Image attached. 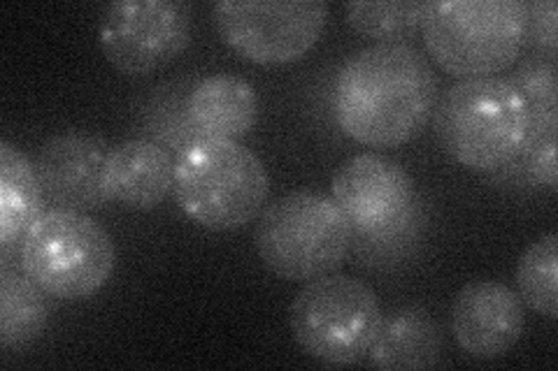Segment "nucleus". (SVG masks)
<instances>
[{
	"instance_id": "9d476101",
	"label": "nucleus",
	"mask_w": 558,
	"mask_h": 371,
	"mask_svg": "<svg viewBox=\"0 0 558 371\" xmlns=\"http://www.w3.org/2000/svg\"><path fill=\"white\" fill-rule=\"evenodd\" d=\"M333 200L354 233L379 237L403 223L416 200L410 172L379 153H359L333 176Z\"/></svg>"
},
{
	"instance_id": "6ab92c4d",
	"label": "nucleus",
	"mask_w": 558,
	"mask_h": 371,
	"mask_svg": "<svg viewBox=\"0 0 558 371\" xmlns=\"http://www.w3.org/2000/svg\"><path fill=\"white\" fill-rule=\"evenodd\" d=\"M517 286L523 305L535 313L558 318V235L549 233L533 242L517 264Z\"/></svg>"
},
{
	"instance_id": "4468645a",
	"label": "nucleus",
	"mask_w": 558,
	"mask_h": 371,
	"mask_svg": "<svg viewBox=\"0 0 558 371\" xmlns=\"http://www.w3.org/2000/svg\"><path fill=\"white\" fill-rule=\"evenodd\" d=\"M186 114L198 137L238 143L256 126V88L238 75H209L191 88Z\"/></svg>"
},
{
	"instance_id": "9b49d317",
	"label": "nucleus",
	"mask_w": 558,
	"mask_h": 371,
	"mask_svg": "<svg viewBox=\"0 0 558 371\" xmlns=\"http://www.w3.org/2000/svg\"><path fill=\"white\" fill-rule=\"evenodd\" d=\"M110 147L100 137L82 131H68L49 137L38 151V180L45 200L54 209L92 211L108 205L105 163Z\"/></svg>"
},
{
	"instance_id": "4be33fe9",
	"label": "nucleus",
	"mask_w": 558,
	"mask_h": 371,
	"mask_svg": "<svg viewBox=\"0 0 558 371\" xmlns=\"http://www.w3.org/2000/svg\"><path fill=\"white\" fill-rule=\"evenodd\" d=\"M558 8L554 0H533L526 3V45L547 51V57L554 59L558 47Z\"/></svg>"
},
{
	"instance_id": "a211bd4d",
	"label": "nucleus",
	"mask_w": 558,
	"mask_h": 371,
	"mask_svg": "<svg viewBox=\"0 0 558 371\" xmlns=\"http://www.w3.org/2000/svg\"><path fill=\"white\" fill-rule=\"evenodd\" d=\"M430 3L426 0H349L347 24L363 38L377 42H403L424 26Z\"/></svg>"
},
{
	"instance_id": "2eb2a0df",
	"label": "nucleus",
	"mask_w": 558,
	"mask_h": 371,
	"mask_svg": "<svg viewBox=\"0 0 558 371\" xmlns=\"http://www.w3.org/2000/svg\"><path fill=\"white\" fill-rule=\"evenodd\" d=\"M442 342V330L428 309L400 307L381 318L368 356L377 369H428L440 360Z\"/></svg>"
},
{
	"instance_id": "f8f14e48",
	"label": "nucleus",
	"mask_w": 558,
	"mask_h": 371,
	"mask_svg": "<svg viewBox=\"0 0 558 371\" xmlns=\"http://www.w3.org/2000/svg\"><path fill=\"white\" fill-rule=\"evenodd\" d=\"M526 309L519 293L498 281H470L451 307V334L475 360H498L519 344Z\"/></svg>"
},
{
	"instance_id": "f03ea898",
	"label": "nucleus",
	"mask_w": 558,
	"mask_h": 371,
	"mask_svg": "<svg viewBox=\"0 0 558 371\" xmlns=\"http://www.w3.org/2000/svg\"><path fill=\"white\" fill-rule=\"evenodd\" d=\"M433 131L463 168L498 172L526 149L531 104L510 77L461 79L438 98Z\"/></svg>"
},
{
	"instance_id": "f3484780",
	"label": "nucleus",
	"mask_w": 558,
	"mask_h": 371,
	"mask_svg": "<svg viewBox=\"0 0 558 371\" xmlns=\"http://www.w3.org/2000/svg\"><path fill=\"white\" fill-rule=\"evenodd\" d=\"M49 323L47 293L22 270L0 274V346L26 348L43 337Z\"/></svg>"
},
{
	"instance_id": "7ed1b4c3",
	"label": "nucleus",
	"mask_w": 558,
	"mask_h": 371,
	"mask_svg": "<svg viewBox=\"0 0 558 371\" xmlns=\"http://www.w3.org/2000/svg\"><path fill=\"white\" fill-rule=\"evenodd\" d=\"M172 196L201 227L238 230L264 211L270 176L260 158L233 139L196 137L174 158Z\"/></svg>"
},
{
	"instance_id": "ddd939ff",
	"label": "nucleus",
	"mask_w": 558,
	"mask_h": 371,
	"mask_svg": "<svg viewBox=\"0 0 558 371\" xmlns=\"http://www.w3.org/2000/svg\"><path fill=\"white\" fill-rule=\"evenodd\" d=\"M174 184V161L151 139H126L110 149L105 163L108 198L126 209L149 211L159 207Z\"/></svg>"
},
{
	"instance_id": "20e7f679",
	"label": "nucleus",
	"mask_w": 558,
	"mask_h": 371,
	"mask_svg": "<svg viewBox=\"0 0 558 371\" xmlns=\"http://www.w3.org/2000/svg\"><path fill=\"white\" fill-rule=\"evenodd\" d=\"M433 61L459 79L496 77L526 47L523 0H435L422 26Z\"/></svg>"
},
{
	"instance_id": "0eeeda50",
	"label": "nucleus",
	"mask_w": 558,
	"mask_h": 371,
	"mask_svg": "<svg viewBox=\"0 0 558 371\" xmlns=\"http://www.w3.org/2000/svg\"><path fill=\"white\" fill-rule=\"evenodd\" d=\"M381 305L361 279L326 274L293 297L289 323L293 339L324 364H354L368 356L381 325Z\"/></svg>"
},
{
	"instance_id": "39448f33",
	"label": "nucleus",
	"mask_w": 558,
	"mask_h": 371,
	"mask_svg": "<svg viewBox=\"0 0 558 371\" xmlns=\"http://www.w3.org/2000/svg\"><path fill=\"white\" fill-rule=\"evenodd\" d=\"M352 242L354 230L336 200L312 190L266 205L254 230L260 262L279 279L301 284L338 272Z\"/></svg>"
},
{
	"instance_id": "6e6552de",
	"label": "nucleus",
	"mask_w": 558,
	"mask_h": 371,
	"mask_svg": "<svg viewBox=\"0 0 558 371\" xmlns=\"http://www.w3.org/2000/svg\"><path fill=\"white\" fill-rule=\"evenodd\" d=\"M219 38L260 65L291 63L319 42L328 24L324 0H219L213 8Z\"/></svg>"
},
{
	"instance_id": "f257e3e1",
	"label": "nucleus",
	"mask_w": 558,
	"mask_h": 371,
	"mask_svg": "<svg viewBox=\"0 0 558 371\" xmlns=\"http://www.w3.org/2000/svg\"><path fill=\"white\" fill-rule=\"evenodd\" d=\"M438 98V75L422 51L408 42H375L340 67L333 112L344 135L387 149L422 133Z\"/></svg>"
},
{
	"instance_id": "412c9836",
	"label": "nucleus",
	"mask_w": 558,
	"mask_h": 371,
	"mask_svg": "<svg viewBox=\"0 0 558 371\" xmlns=\"http://www.w3.org/2000/svg\"><path fill=\"white\" fill-rule=\"evenodd\" d=\"M535 112H556V63L554 59L531 57L521 61L510 77Z\"/></svg>"
},
{
	"instance_id": "dca6fc26",
	"label": "nucleus",
	"mask_w": 558,
	"mask_h": 371,
	"mask_svg": "<svg viewBox=\"0 0 558 371\" xmlns=\"http://www.w3.org/2000/svg\"><path fill=\"white\" fill-rule=\"evenodd\" d=\"M45 214L38 170L10 143H0V249L22 246L31 225Z\"/></svg>"
},
{
	"instance_id": "423d86ee",
	"label": "nucleus",
	"mask_w": 558,
	"mask_h": 371,
	"mask_svg": "<svg viewBox=\"0 0 558 371\" xmlns=\"http://www.w3.org/2000/svg\"><path fill=\"white\" fill-rule=\"evenodd\" d=\"M20 262L49 297L63 302L94 297L108 284L114 264V242L98 221L82 211L47 209L31 225Z\"/></svg>"
},
{
	"instance_id": "aec40b11",
	"label": "nucleus",
	"mask_w": 558,
	"mask_h": 371,
	"mask_svg": "<svg viewBox=\"0 0 558 371\" xmlns=\"http://www.w3.org/2000/svg\"><path fill=\"white\" fill-rule=\"evenodd\" d=\"M556 131H558V112H535L531 110V135L523 158L533 182L556 190L558 186V168H556Z\"/></svg>"
},
{
	"instance_id": "1a4fd4ad",
	"label": "nucleus",
	"mask_w": 558,
	"mask_h": 371,
	"mask_svg": "<svg viewBox=\"0 0 558 371\" xmlns=\"http://www.w3.org/2000/svg\"><path fill=\"white\" fill-rule=\"evenodd\" d=\"M194 8L184 0H117L98 20V42L119 73L145 77L189 47Z\"/></svg>"
}]
</instances>
